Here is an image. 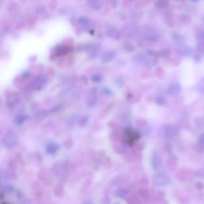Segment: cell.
I'll use <instances>...</instances> for the list:
<instances>
[{"instance_id": "6da1fadb", "label": "cell", "mask_w": 204, "mask_h": 204, "mask_svg": "<svg viewBox=\"0 0 204 204\" xmlns=\"http://www.w3.org/2000/svg\"><path fill=\"white\" fill-rule=\"evenodd\" d=\"M153 182L156 186H165L169 182V179L167 175L163 173H159L156 174L153 179Z\"/></svg>"}, {"instance_id": "7a4b0ae2", "label": "cell", "mask_w": 204, "mask_h": 204, "mask_svg": "<svg viewBox=\"0 0 204 204\" xmlns=\"http://www.w3.org/2000/svg\"><path fill=\"white\" fill-rule=\"evenodd\" d=\"M89 5L95 11L100 10L103 7L102 0H88Z\"/></svg>"}, {"instance_id": "3957f363", "label": "cell", "mask_w": 204, "mask_h": 204, "mask_svg": "<svg viewBox=\"0 0 204 204\" xmlns=\"http://www.w3.org/2000/svg\"><path fill=\"white\" fill-rule=\"evenodd\" d=\"M64 186L61 184L56 185L54 189V192L57 197L62 196L64 194Z\"/></svg>"}, {"instance_id": "277c9868", "label": "cell", "mask_w": 204, "mask_h": 204, "mask_svg": "<svg viewBox=\"0 0 204 204\" xmlns=\"http://www.w3.org/2000/svg\"><path fill=\"white\" fill-rule=\"evenodd\" d=\"M78 22L80 23V25L85 29H86L89 27V19L86 16H83L79 18L78 19Z\"/></svg>"}, {"instance_id": "5b68a950", "label": "cell", "mask_w": 204, "mask_h": 204, "mask_svg": "<svg viewBox=\"0 0 204 204\" xmlns=\"http://www.w3.org/2000/svg\"><path fill=\"white\" fill-rule=\"evenodd\" d=\"M169 1L168 0H159L156 3V6L159 8H165L169 5Z\"/></svg>"}, {"instance_id": "8992f818", "label": "cell", "mask_w": 204, "mask_h": 204, "mask_svg": "<svg viewBox=\"0 0 204 204\" xmlns=\"http://www.w3.org/2000/svg\"><path fill=\"white\" fill-rule=\"evenodd\" d=\"M114 56V53L112 51H108L105 53L102 56V60L104 62L111 60Z\"/></svg>"}, {"instance_id": "52a82bcc", "label": "cell", "mask_w": 204, "mask_h": 204, "mask_svg": "<svg viewBox=\"0 0 204 204\" xmlns=\"http://www.w3.org/2000/svg\"><path fill=\"white\" fill-rule=\"evenodd\" d=\"M158 38L159 36L157 34L153 31H150L146 33V38L150 41H156Z\"/></svg>"}, {"instance_id": "ba28073f", "label": "cell", "mask_w": 204, "mask_h": 204, "mask_svg": "<svg viewBox=\"0 0 204 204\" xmlns=\"http://www.w3.org/2000/svg\"><path fill=\"white\" fill-rule=\"evenodd\" d=\"M180 87L178 84H175V85H172L171 87H170V88H169V92L170 94L172 95H175L177 93H178V91H180Z\"/></svg>"}, {"instance_id": "9c48e42d", "label": "cell", "mask_w": 204, "mask_h": 204, "mask_svg": "<svg viewBox=\"0 0 204 204\" xmlns=\"http://www.w3.org/2000/svg\"><path fill=\"white\" fill-rule=\"evenodd\" d=\"M109 36H111L112 38H116L118 36V35L119 34V33L118 32V31L116 29H112L111 30H110L109 31Z\"/></svg>"}, {"instance_id": "30bf717a", "label": "cell", "mask_w": 204, "mask_h": 204, "mask_svg": "<svg viewBox=\"0 0 204 204\" xmlns=\"http://www.w3.org/2000/svg\"><path fill=\"white\" fill-rule=\"evenodd\" d=\"M126 191L125 190H119L117 192V195L118 196H120V197H123L124 196L126 195Z\"/></svg>"}, {"instance_id": "8fae6325", "label": "cell", "mask_w": 204, "mask_h": 204, "mask_svg": "<svg viewBox=\"0 0 204 204\" xmlns=\"http://www.w3.org/2000/svg\"><path fill=\"white\" fill-rule=\"evenodd\" d=\"M181 19L184 22L187 23V22H190L191 20V16H189V15H184V16H183L182 17Z\"/></svg>"}, {"instance_id": "7c38bea8", "label": "cell", "mask_w": 204, "mask_h": 204, "mask_svg": "<svg viewBox=\"0 0 204 204\" xmlns=\"http://www.w3.org/2000/svg\"><path fill=\"white\" fill-rule=\"evenodd\" d=\"M197 38L200 41H202L204 40V33H203V32H201L198 34V35L197 36Z\"/></svg>"}, {"instance_id": "4fadbf2b", "label": "cell", "mask_w": 204, "mask_h": 204, "mask_svg": "<svg viewBox=\"0 0 204 204\" xmlns=\"http://www.w3.org/2000/svg\"><path fill=\"white\" fill-rule=\"evenodd\" d=\"M190 1H192V2H198L200 1L201 0H190Z\"/></svg>"}, {"instance_id": "5bb4252c", "label": "cell", "mask_w": 204, "mask_h": 204, "mask_svg": "<svg viewBox=\"0 0 204 204\" xmlns=\"http://www.w3.org/2000/svg\"><path fill=\"white\" fill-rule=\"evenodd\" d=\"M84 204H92L91 202H86L85 203H84Z\"/></svg>"}, {"instance_id": "9a60e30c", "label": "cell", "mask_w": 204, "mask_h": 204, "mask_svg": "<svg viewBox=\"0 0 204 204\" xmlns=\"http://www.w3.org/2000/svg\"><path fill=\"white\" fill-rule=\"evenodd\" d=\"M175 1H183V0H174Z\"/></svg>"}, {"instance_id": "2e32d148", "label": "cell", "mask_w": 204, "mask_h": 204, "mask_svg": "<svg viewBox=\"0 0 204 204\" xmlns=\"http://www.w3.org/2000/svg\"><path fill=\"white\" fill-rule=\"evenodd\" d=\"M129 1H130V2H133V1H134L135 0H128Z\"/></svg>"}, {"instance_id": "e0dca14e", "label": "cell", "mask_w": 204, "mask_h": 204, "mask_svg": "<svg viewBox=\"0 0 204 204\" xmlns=\"http://www.w3.org/2000/svg\"></svg>"}]
</instances>
